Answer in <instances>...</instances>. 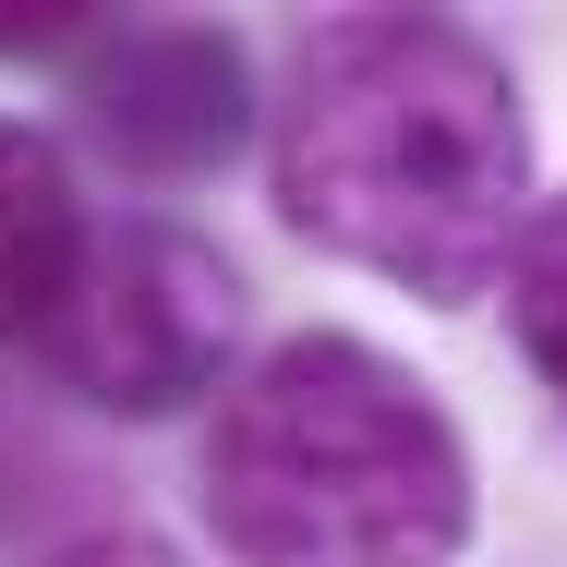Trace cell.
Wrapping results in <instances>:
<instances>
[{
	"label": "cell",
	"mask_w": 567,
	"mask_h": 567,
	"mask_svg": "<svg viewBox=\"0 0 567 567\" xmlns=\"http://www.w3.org/2000/svg\"><path fill=\"white\" fill-rule=\"evenodd\" d=\"M49 567H194V556L157 544V532H85V544H61Z\"/></svg>",
	"instance_id": "8"
},
{
	"label": "cell",
	"mask_w": 567,
	"mask_h": 567,
	"mask_svg": "<svg viewBox=\"0 0 567 567\" xmlns=\"http://www.w3.org/2000/svg\"><path fill=\"white\" fill-rule=\"evenodd\" d=\"M73 97L97 121V145H110L121 169H145V182H206V169H229L266 133L241 37L229 24H182V12L97 24L73 49Z\"/></svg>",
	"instance_id": "4"
},
{
	"label": "cell",
	"mask_w": 567,
	"mask_h": 567,
	"mask_svg": "<svg viewBox=\"0 0 567 567\" xmlns=\"http://www.w3.org/2000/svg\"><path fill=\"white\" fill-rule=\"evenodd\" d=\"M266 182L315 254L411 302H483L532 229L519 73L458 12H339L290 49L266 97Z\"/></svg>",
	"instance_id": "1"
},
{
	"label": "cell",
	"mask_w": 567,
	"mask_h": 567,
	"mask_svg": "<svg viewBox=\"0 0 567 567\" xmlns=\"http://www.w3.org/2000/svg\"><path fill=\"white\" fill-rule=\"evenodd\" d=\"M97 37V12H12L0 0V61H73Z\"/></svg>",
	"instance_id": "7"
},
{
	"label": "cell",
	"mask_w": 567,
	"mask_h": 567,
	"mask_svg": "<svg viewBox=\"0 0 567 567\" xmlns=\"http://www.w3.org/2000/svg\"><path fill=\"white\" fill-rule=\"evenodd\" d=\"M49 362L73 399H97L121 423H169L194 399L229 386V350H241V278L206 229L182 218H121L85 241L73 266V302L49 315Z\"/></svg>",
	"instance_id": "3"
},
{
	"label": "cell",
	"mask_w": 567,
	"mask_h": 567,
	"mask_svg": "<svg viewBox=\"0 0 567 567\" xmlns=\"http://www.w3.org/2000/svg\"><path fill=\"white\" fill-rule=\"evenodd\" d=\"M507 339H519V362H532V386L556 399L567 423V194H544L532 206V229L507 241Z\"/></svg>",
	"instance_id": "6"
},
{
	"label": "cell",
	"mask_w": 567,
	"mask_h": 567,
	"mask_svg": "<svg viewBox=\"0 0 567 567\" xmlns=\"http://www.w3.org/2000/svg\"><path fill=\"white\" fill-rule=\"evenodd\" d=\"M206 532L229 567H458L471 435L399 350L302 327L206 411Z\"/></svg>",
	"instance_id": "2"
},
{
	"label": "cell",
	"mask_w": 567,
	"mask_h": 567,
	"mask_svg": "<svg viewBox=\"0 0 567 567\" xmlns=\"http://www.w3.org/2000/svg\"><path fill=\"white\" fill-rule=\"evenodd\" d=\"M85 194L61 169V145L37 121H0V350L49 339V315L73 302V266H85Z\"/></svg>",
	"instance_id": "5"
}]
</instances>
